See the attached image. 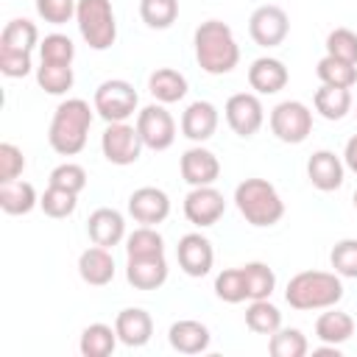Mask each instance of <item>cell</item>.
Instances as JSON below:
<instances>
[{
	"mask_svg": "<svg viewBox=\"0 0 357 357\" xmlns=\"http://www.w3.org/2000/svg\"><path fill=\"white\" fill-rule=\"evenodd\" d=\"M248 33L259 47H279L290 33V17L282 6H257L248 17Z\"/></svg>",
	"mask_w": 357,
	"mask_h": 357,
	"instance_id": "9c48e42d",
	"label": "cell"
},
{
	"mask_svg": "<svg viewBox=\"0 0 357 357\" xmlns=\"http://www.w3.org/2000/svg\"><path fill=\"white\" fill-rule=\"evenodd\" d=\"M176 259H178V268L192 276V279H201L212 271V262H215V248L212 243L201 234V231H190L178 240L176 245Z\"/></svg>",
	"mask_w": 357,
	"mask_h": 357,
	"instance_id": "4fadbf2b",
	"label": "cell"
},
{
	"mask_svg": "<svg viewBox=\"0 0 357 357\" xmlns=\"http://www.w3.org/2000/svg\"><path fill=\"white\" fill-rule=\"evenodd\" d=\"M321 84H329V86H343V89H351L357 84V64L351 61H343V59H335V56H324L315 67Z\"/></svg>",
	"mask_w": 357,
	"mask_h": 357,
	"instance_id": "4dcf8cb0",
	"label": "cell"
},
{
	"mask_svg": "<svg viewBox=\"0 0 357 357\" xmlns=\"http://www.w3.org/2000/svg\"><path fill=\"white\" fill-rule=\"evenodd\" d=\"M75 22L92 50H109L117 39V20L112 0H78Z\"/></svg>",
	"mask_w": 357,
	"mask_h": 357,
	"instance_id": "5b68a950",
	"label": "cell"
},
{
	"mask_svg": "<svg viewBox=\"0 0 357 357\" xmlns=\"http://www.w3.org/2000/svg\"><path fill=\"white\" fill-rule=\"evenodd\" d=\"M39 206L47 218H70L78 206V192H70V190H61V187H53L47 184V190L39 195Z\"/></svg>",
	"mask_w": 357,
	"mask_h": 357,
	"instance_id": "8d00e7d4",
	"label": "cell"
},
{
	"mask_svg": "<svg viewBox=\"0 0 357 357\" xmlns=\"http://www.w3.org/2000/svg\"><path fill=\"white\" fill-rule=\"evenodd\" d=\"M31 53H20V50H6L0 47V73L6 78H25L31 73Z\"/></svg>",
	"mask_w": 357,
	"mask_h": 357,
	"instance_id": "f6af8a7d",
	"label": "cell"
},
{
	"mask_svg": "<svg viewBox=\"0 0 357 357\" xmlns=\"http://www.w3.org/2000/svg\"><path fill=\"white\" fill-rule=\"evenodd\" d=\"M128 215L142 226H159L170 215V198L159 187H139L128 195Z\"/></svg>",
	"mask_w": 357,
	"mask_h": 357,
	"instance_id": "5bb4252c",
	"label": "cell"
},
{
	"mask_svg": "<svg viewBox=\"0 0 357 357\" xmlns=\"http://www.w3.org/2000/svg\"><path fill=\"white\" fill-rule=\"evenodd\" d=\"M78 0H36V14L50 25H64L75 17Z\"/></svg>",
	"mask_w": 357,
	"mask_h": 357,
	"instance_id": "7bdbcfd3",
	"label": "cell"
},
{
	"mask_svg": "<svg viewBox=\"0 0 357 357\" xmlns=\"http://www.w3.org/2000/svg\"><path fill=\"white\" fill-rule=\"evenodd\" d=\"M39 56L47 64H73L75 59V45L67 33H47L39 42Z\"/></svg>",
	"mask_w": 357,
	"mask_h": 357,
	"instance_id": "f35d334b",
	"label": "cell"
},
{
	"mask_svg": "<svg viewBox=\"0 0 357 357\" xmlns=\"http://www.w3.org/2000/svg\"><path fill=\"white\" fill-rule=\"evenodd\" d=\"M354 117H357V109H354Z\"/></svg>",
	"mask_w": 357,
	"mask_h": 357,
	"instance_id": "c3c4849f",
	"label": "cell"
},
{
	"mask_svg": "<svg viewBox=\"0 0 357 357\" xmlns=\"http://www.w3.org/2000/svg\"><path fill=\"white\" fill-rule=\"evenodd\" d=\"M139 17L148 28L165 31L178 17V0H139Z\"/></svg>",
	"mask_w": 357,
	"mask_h": 357,
	"instance_id": "d590c367",
	"label": "cell"
},
{
	"mask_svg": "<svg viewBox=\"0 0 357 357\" xmlns=\"http://www.w3.org/2000/svg\"><path fill=\"white\" fill-rule=\"evenodd\" d=\"M142 137L137 131V126H128V123H109L106 131L100 134V151L106 156V162L117 165V167H126V165H134L142 153Z\"/></svg>",
	"mask_w": 357,
	"mask_h": 357,
	"instance_id": "ba28073f",
	"label": "cell"
},
{
	"mask_svg": "<svg viewBox=\"0 0 357 357\" xmlns=\"http://www.w3.org/2000/svg\"><path fill=\"white\" fill-rule=\"evenodd\" d=\"M354 209H357V190H354Z\"/></svg>",
	"mask_w": 357,
	"mask_h": 357,
	"instance_id": "7dc6e473",
	"label": "cell"
},
{
	"mask_svg": "<svg viewBox=\"0 0 357 357\" xmlns=\"http://www.w3.org/2000/svg\"><path fill=\"white\" fill-rule=\"evenodd\" d=\"M78 276L92 287L109 284L114 279V257H112V251L103 248V245H89L86 251H81Z\"/></svg>",
	"mask_w": 357,
	"mask_h": 357,
	"instance_id": "603a6c76",
	"label": "cell"
},
{
	"mask_svg": "<svg viewBox=\"0 0 357 357\" xmlns=\"http://www.w3.org/2000/svg\"><path fill=\"white\" fill-rule=\"evenodd\" d=\"M243 279H245V293L248 298H271L273 287H276V273L271 265L265 262H245L243 265Z\"/></svg>",
	"mask_w": 357,
	"mask_h": 357,
	"instance_id": "1f68e13d",
	"label": "cell"
},
{
	"mask_svg": "<svg viewBox=\"0 0 357 357\" xmlns=\"http://www.w3.org/2000/svg\"><path fill=\"white\" fill-rule=\"evenodd\" d=\"M215 296L226 304H240L248 298L245 293V279H243V268H226L215 276Z\"/></svg>",
	"mask_w": 357,
	"mask_h": 357,
	"instance_id": "74e56055",
	"label": "cell"
},
{
	"mask_svg": "<svg viewBox=\"0 0 357 357\" xmlns=\"http://www.w3.org/2000/svg\"><path fill=\"white\" fill-rule=\"evenodd\" d=\"M178 170H181V178L190 184V187H206V184H215L218 176H220V162L218 156L204 148V145H192L181 153V162H178Z\"/></svg>",
	"mask_w": 357,
	"mask_h": 357,
	"instance_id": "9a60e30c",
	"label": "cell"
},
{
	"mask_svg": "<svg viewBox=\"0 0 357 357\" xmlns=\"http://www.w3.org/2000/svg\"><path fill=\"white\" fill-rule=\"evenodd\" d=\"M92 112L84 98H67L56 106L50 128H47V142L59 156H75L86 145V134L92 126Z\"/></svg>",
	"mask_w": 357,
	"mask_h": 357,
	"instance_id": "7a4b0ae2",
	"label": "cell"
},
{
	"mask_svg": "<svg viewBox=\"0 0 357 357\" xmlns=\"http://www.w3.org/2000/svg\"><path fill=\"white\" fill-rule=\"evenodd\" d=\"M53 187H61V190H70V192H81L86 187V170L75 162H64L59 167L50 170V178H47Z\"/></svg>",
	"mask_w": 357,
	"mask_h": 357,
	"instance_id": "b9f144b4",
	"label": "cell"
},
{
	"mask_svg": "<svg viewBox=\"0 0 357 357\" xmlns=\"http://www.w3.org/2000/svg\"><path fill=\"white\" fill-rule=\"evenodd\" d=\"M86 234L95 245H103V248H114L126 240V218L112 209V206H100L89 215L86 220Z\"/></svg>",
	"mask_w": 357,
	"mask_h": 357,
	"instance_id": "d6986e66",
	"label": "cell"
},
{
	"mask_svg": "<svg viewBox=\"0 0 357 357\" xmlns=\"http://www.w3.org/2000/svg\"><path fill=\"white\" fill-rule=\"evenodd\" d=\"M343 165L357 173V134H354V137L346 142V148H343Z\"/></svg>",
	"mask_w": 357,
	"mask_h": 357,
	"instance_id": "bcb514c9",
	"label": "cell"
},
{
	"mask_svg": "<svg viewBox=\"0 0 357 357\" xmlns=\"http://www.w3.org/2000/svg\"><path fill=\"white\" fill-rule=\"evenodd\" d=\"M245 326L257 335H273L282 326V312L271 298H254L245 310Z\"/></svg>",
	"mask_w": 357,
	"mask_h": 357,
	"instance_id": "f546056e",
	"label": "cell"
},
{
	"mask_svg": "<svg viewBox=\"0 0 357 357\" xmlns=\"http://www.w3.org/2000/svg\"><path fill=\"white\" fill-rule=\"evenodd\" d=\"M165 254V237L156 226H139L126 234V257H159Z\"/></svg>",
	"mask_w": 357,
	"mask_h": 357,
	"instance_id": "d6a6232c",
	"label": "cell"
},
{
	"mask_svg": "<svg viewBox=\"0 0 357 357\" xmlns=\"http://www.w3.org/2000/svg\"><path fill=\"white\" fill-rule=\"evenodd\" d=\"M148 92L156 103H178L187 95V78L173 67H159L148 75Z\"/></svg>",
	"mask_w": 357,
	"mask_h": 357,
	"instance_id": "cb8c5ba5",
	"label": "cell"
},
{
	"mask_svg": "<svg viewBox=\"0 0 357 357\" xmlns=\"http://www.w3.org/2000/svg\"><path fill=\"white\" fill-rule=\"evenodd\" d=\"M287 81H290V73H287L284 61H279L273 56H259L248 67V84L257 95H276L287 86Z\"/></svg>",
	"mask_w": 357,
	"mask_h": 357,
	"instance_id": "ac0fdd59",
	"label": "cell"
},
{
	"mask_svg": "<svg viewBox=\"0 0 357 357\" xmlns=\"http://www.w3.org/2000/svg\"><path fill=\"white\" fill-rule=\"evenodd\" d=\"M117 332L109 326V324H89L84 332H81V340H78V351L84 357H109L117 346Z\"/></svg>",
	"mask_w": 357,
	"mask_h": 357,
	"instance_id": "83f0119b",
	"label": "cell"
},
{
	"mask_svg": "<svg viewBox=\"0 0 357 357\" xmlns=\"http://www.w3.org/2000/svg\"><path fill=\"white\" fill-rule=\"evenodd\" d=\"M234 206L245 223L265 229L284 218V201L268 178H245L234 187Z\"/></svg>",
	"mask_w": 357,
	"mask_h": 357,
	"instance_id": "277c9868",
	"label": "cell"
},
{
	"mask_svg": "<svg viewBox=\"0 0 357 357\" xmlns=\"http://www.w3.org/2000/svg\"><path fill=\"white\" fill-rule=\"evenodd\" d=\"M39 45V28L31 20H8L0 33V47L31 53Z\"/></svg>",
	"mask_w": 357,
	"mask_h": 357,
	"instance_id": "f1b7e54d",
	"label": "cell"
},
{
	"mask_svg": "<svg viewBox=\"0 0 357 357\" xmlns=\"http://www.w3.org/2000/svg\"><path fill=\"white\" fill-rule=\"evenodd\" d=\"M226 212V198L220 190H215L212 184L206 187H192L187 195H184V218L198 226V229H206V226H215Z\"/></svg>",
	"mask_w": 357,
	"mask_h": 357,
	"instance_id": "7c38bea8",
	"label": "cell"
},
{
	"mask_svg": "<svg viewBox=\"0 0 357 357\" xmlns=\"http://www.w3.org/2000/svg\"><path fill=\"white\" fill-rule=\"evenodd\" d=\"M351 335H354V318L343 310L326 307V312H321L315 321V337L321 343L343 346L346 340H351Z\"/></svg>",
	"mask_w": 357,
	"mask_h": 357,
	"instance_id": "d4e9b609",
	"label": "cell"
},
{
	"mask_svg": "<svg viewBox=\"0 0 357 357\" xmlns=\"http://www.w3.org/2000/svg\"><path fill=\"white\" fill-rule=\"evenodd\" d=\"M326 53L335 56V59H343V61L357 64V33L349 31V28L329 31V36H326Z\"/></svg>",
	"mask_w": 357,
	"mask_h": 357,
	"instance_id": "60d3db41",
	"label": "cell"
},
{
	"mask_svg": "<svg viewBox=\"0 0 357 357\" xmlns=\"http://www.w3.org/2000/svg\"><path fill=\"white\" fill-rule=\"evenodd\" d=\"M137 131L142 145L151 151H167L176 142V120L165 109V103H151L137 114Z\"/></svg>",
	"mask_w": 357,
	"mask_h": 357,
	"instance_id": "8fae6325",
	"label": "cell"
},
{
	"mask_svg": "<svg viewBox=\"0 0 357 357\" xmlns=\"http://www.w3.org/2000/svg\"><path fill=\"white\" fill-rule=\"evenodd\" d=\"M268 351L273 357H304L310 351V343L304 337L301 329H293V326H279L271 340H268Z\"/></svg>",
	"mask_w": 357,
	"mask_h": 357,
	"instance_id": "836d02e7",
	"label": "cell"
},
{
	"mask_svg": "<svg viewBox=\"0 0 357 357\" xmlns=\"http://www.w3.org/2000/svg\"><path fill=\"white\" fill-rule=\"evenodd\" d=\"M343 176H346V165L335 151L321 148L307 159V178L321 192L340 190L343 187Z\"/></svg>",
	"mask_w": 357,
	"mask_h": 357,
	"instance_id": "2e32d148",
	"label": "cell"
},
{
	"mask_svg": "<svg viewBox=\"0 0 357 357\" xmlns=\"http://www.w3.org/2000/svg\"><path fill=\"white\" fill-rule=\"evenodd\" d=\"M126 279L137 290H159L167 282V259H165V254H159V257H128Z\"/></svg>",
	"mask_w": 357,
	"mask_h": 357,
	"instance_id": "44dd1931",
	"label": "cell"
},
{
	"mask_svg": "<svg viewBox=\"0 0 357 357\" xmlns=\"http://www.w3.org/2000/svg\"><path fill=\"white\" fill-rule=\"evenodd\" d=\"M139 95L134 89V84L123 81V78H109L95 89L92 98V109L106 120V123H126L134 112H137Z\"/></svg>",
	"mask_w": 357,
	"mask_h": 357,
	"instance_id": "8992f818",
	"label": "cell"
},
{
	"mask_svg": "<svg viewBox=\"0 0 357 357\" xmlns=\"http://www.w3.org/2000/svg\"><path fill=\"white\" fill-rule=\"evenodd\" d=\"M114 332L120 337L123 346H131V349H139L151 340L153 335V318L148 310L142 307H126L117 312L114 318Z\"/></svg>",
	"mask_w": 357,
	"mask_h": 357,
	"instance_id": "ffe728a7",
	"label": "cell"
},
{
	"mask_svg": "<svg viewBox=\"0 0 357 357\" xmlns=\"http://www.w3.org/2000/svg\"><path fill=\"white\" fill-rule=\"evenodd\" d=\"M195 45V61L209 75H226L240 61V45L231 33V28L220 20H206L192 33Z\"/></svg>",
	"mask_w": 357,
	"mask_h": 357,
	"instance_id": "6da1fadb",
	"label": "cell"
},
{
	"mask_svg": "<svg viewBox=\"0 0 357 357\" xmlns=\"http://www.w3.org/2000/svg\"><path fill=\"white\" fill-rule=\"evenodd\" d=\"M343 298V282L332 271H301L287 282L284 301L293 310L310 312V310H326L335 307Z\"/></svg>",
	"mask_w": 357,
	"mask_h": 357,
	"instance_id": "3957f363",
	"label": "cell"
},
{
	"mask_svg": "<svg viewBox=\"0 0 357 357\" xmlns=\"http://www.w3.org/2000/svg\"><path fill=\"white\" fill-rule=\"evenodd\" d=\"M223 114H226L229 128L243 139L254 137L265 123V109H262V100L257 92H234L226 100Z\"/></svg>",
	"mask_w": 357,
	"mask_h": 357,
	"instance_id": "30bf717a",
	"label": "cell"
},
{
	"mask_svg": "<svg viewBox=\"0 0 357 357\" xmlns=\"http://www.w3.org/2000/svg\"><path fill=\"white\" fill-rule=\"evenodd\" d=\"M167 343H170V349H176L178 354H201V351L209 349L212 335H209V326H206V324L192 321V318H181V321L170 324V329H167Z\"/></svg>",
	"mask_w": 357,
	"mask_h": 357,
	"instance_id": "7402d4cb",
	"label": "cell"
},
{
	"mask_svg": "<svg viewBox=\"0 0 357 357\" xmlns=\"http://www.w3.org/2000/svg\"><path fill=\"white\" fill-rule=\"evenodd\" d=\"M39 204V195L31 181L14 178V181H0V209L6 215H28Z\"/></svg>",
	"mask_w": 357,
	"mask_h": 357,
	"instance_id": "484cf974",
	"label": "cell"
},
{
	"mask_svg": "<svg viewBox=\"0 0 357 357\" xmlns=\"http://www.w3.org/2000/svg\"><path fill=\"white\" fill-rule=\"evenodd\" d=\"M73 64H47L42 61L36 67V84L47 92V95H64L67 89H73Z\"/></svg>",
	"mask_w": 357,
	"mask_h": 357,
	"instance_id": "e575fe53",
	"label": "cell"
},
{
	"mask_svg": "<svg viewBox=\"0 0 357 357\" xmlns=\"http://www.w3.org/2000/svg\"><path fill=\"white\" fill-rule=\"evenodd\" d=\"M271 131L279 142L287 145H301L312 134V112L301 100H282L271 109Z\"/></svg>",
	"mask_w": 357,
	"mask_h": 357,
	"instance_id": "52a82bcc",
	"label": "cell"
},
{
	"mask_svg": "<svg viewBox=\"0 0 357 357\" xmlns=\"http://www.w3.org/2000/svg\"><path fill=\"white\" fill-rule=\"evenodd\" d=\"M312 103L324 120H343L351 112V89L321 84V89H315Z\"/></svg>",
	"mask_w": 357,
	"mask_h": 357,
	"instance_id": "4316f807",
	"label": "cell"
},
{
	"mask_svg": "<svg viewBox=\"0 0 357 357\" xmlns=\"http://www.w3.org/2000/svg\"><path fill=\"white\" fill-rule=\"evenodd\" d=\"M329 265L337 276H346V279H357V240L354 237H346V240H337L329 251Z\"/></svg>",
	"mask_w": 357,
	"mask_h": 357,
	"instance_id": "ab89813d",
	"label": "cell"
},
{
	"mask_svg": "<svg viewBox=\"0 0 357 357\" xmlns=\"http://www.w3.org/2000/svg\"><path fill=\"white\" fill-rule=\"evenodd\" d=\"M218 123H220V114H218V106L209 103V100H192L184 114H181V134L192 142H206L212 139V134L218 131Z\"/></svg>",
	"mask_w": 357,
	"mask_h": 357,
	"instance_id": "e0dca14e",
	"label": "cell"
},
{
	"mask_svg": "<svg viewBox=\"0 0 357 357\" xmlns=\"http://www.w3.org/2000/svg\"><path fill=\"white\" fill-rule=\"evenodd\" d=\"M25 170V156L14 142H0V181H14Z\"/></svg>",
	"mask_w": 357,
	"mask_h": 357,
	"instance_id": "ee69618b",
	"label": "cell"
}]
</instances>
